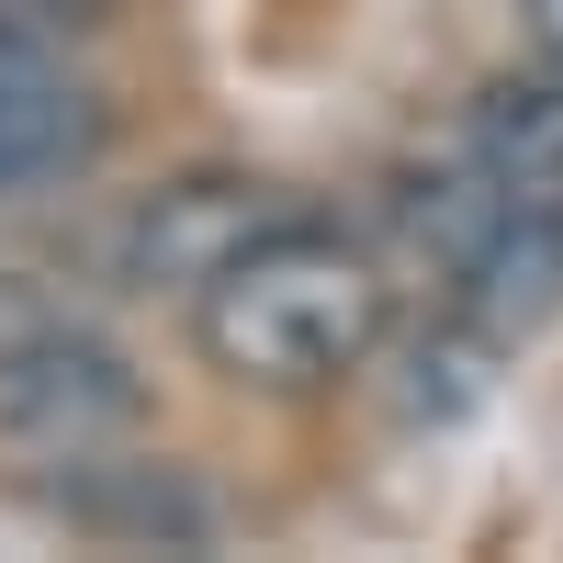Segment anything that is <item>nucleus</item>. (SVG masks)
Returning <instances> with one entry per match:
<instances>
[{
    "mask_svg": "<svg viewBox=\"0 0 563 563\" xmlns=\"http://www.w3.org/2000/svg\"><path fill=\"white\" fill-rule=\"evenodd\" d=\"M192 327H203V361L225 384L316 395V384H339V372H361L372 339H384V271H372L339 225L282 214V225L238 238L192 282Z\"/></svg>",
    "mask_w": 563,
    "mask_h": 563,
    "instance_id": "1",
    "label": "nucleus"
},
{
    "mask_svg": "<svg viewBox=\"0 0 563 563\" xmlns=\"http://www.w3.org/2000/svg\"><path fill=\"white\" fill-rule=\"evenodd\" d=\"M135 361L113 339H90V327H34V339L0 350V440L34 451V462H90L135 429Z\"/></svg>",
    "mask_w": 563,
    "mask_h": 563,
    "instance_id": "2",
    "label": "nucleus"
},
{
    "mask_svg": "<svg viewBox=\"0 0 563 563\" xmlns=\"http://www.w3.org/2000/svg\"><path fill=\"white\" fill-rule=\"evenodd\" d=\"M462 282V316L485 327V339H519L563 305V203H507L474 249L451 260Z\"/></svg>",
    "mask_w": 563,
    "mask_h": 563,
    "instance_id": "3",
    "label": "nucleus"
},
{
    "mask_svg": "<svg viewBox=\"0 0 563 563\" xmlns=\"http://www.w3.org/2000/svg\"><path fill=\"white\" fill-rule=\"evenodd\" d=\"M90 147H102V102L45 57L23 79H0V192H34V180L79 169Z\"/></svg>",
    "mask_w": 563,
    "mask_h": 563,
    "instance_id": "4",
    "label": "nucleus"
},
{
    "mask_svg": "<svg viewBox=\"0 0 563 563\" xmlns=\"http://www.w3.org/2000/svg\"><path fill=\"white\" fill-rule=\"evenodd\" d=\"M462 158L496 169L507 192L563 203V68H541V79H496L485 102L462 113Z\"/></svg>",
    "mask_w": 563,
    "mask_h": 563,
    "instance_id": "5",
    "label": "nucleus"
},
{
    "mask_svg": "<svg viewBox=\"0 0 563 563\" xmlns=\"http://www.w3.org/2000/svg\"><path fill=\"white\" fill-rule=\"evenodd\" d=\"M260 180H180V192H158L147 214H135V238H124V260L147 271V282H203L238 238H260Z\"/></svg>",
    "mask_w": 563,
    "mask_h": 563,
    "instance_id": "6",
    "label": "nucleus"
},
{
    "mask_svg": "<svg viewBox=\"0 0 563 563\" xmlns=\"http://www.w3.org/2000/svg\"><path fill=\"white\" fill-rule=\"evenodd\" d=\"M519 23H530V45H541V68H563V0H519Z\"/></svg>",
    "mask_w": 563,
    "mask_h": 563,
    "instance_id": "7",
    "label": "nucleus"
},
{
    "mask_svg": "<svg viewBox=\"0 0 563 563\" xmlns=\"http://www.w3.org/2000/svg\"><path fill=\"white\" fill-rule=\"evenodd\" d=\"M23 12H45V23H79V12H102V0H23Z\"/></svg>",
    "mask_w": 563,
    "mask_h": 563,
    "instance_id": "8",
    "label": "nucleus"
}]
</instances>
